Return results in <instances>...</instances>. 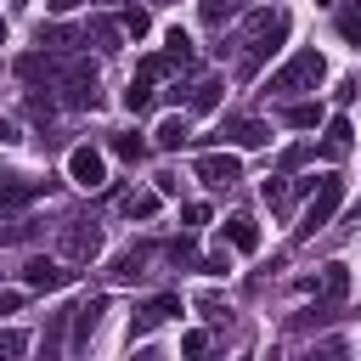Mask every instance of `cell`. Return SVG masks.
I'll return each instance as SVG.
<instances>
[{
    "label": "cell",
    "instance_id": "obj_23",
    "mask_svg": "<svg viewBox=\"0 0 361 361\" xmlns=\"http://www.w3.org/2000/svg\"><path fill=\"white\" fill-rule=\"evenodd\" d=\"M282 124H293V130H316V124H322V107H316V102H288V107H282Z\"/></svg>",
    "mask_w": 361,
    "mask_h": 361
},
{
    "label": "cell",
    "instance_id": "obj_44",
    "mask_svg": "<svg viewBox=\"0 0 361 361\" xmlns=\"http://www.w3.org/2000/svg\"><path fill=\"white\" fill-rule=\"evenodd\" d=\"M11 6H17V11H23V6H34V0H11Z\"/></svg>",
    "mask_w": 361,
    "mask_h": 361
},
{
    "label": "cell",
    "instance_id": "obj_32",
    "mask_svg": "<svg viewBox=\"0 0 361 361\" xmlns=\"http://www.w3.org/2000/svg\"><path fill=\"white\" fill-rule=\"evenodd\" d=\"M51 113H56L51 96H28V118H34V124H51Z\"/></svg>",
    "mask_w": 361,
    "mask_h": 361
},
{
    "label": "cell",
    "instance_id": "obj_5",
    "mask_svg": "<svg viewBox=\"0 0 361 361\" xmlns=\"http://www.w3.org/2000/svg\"><path fill=\"white\" fill-rule=\"evenodd\" d=\"M56 254H62L68 265H90V259L102 254V231H96L90 220H62V231H56Z\"/></svg>",
    "mask_w": 361,
    "mask_h": 361
},
{
    "label": "cell",
    "instance_id": "obj_40",
    "mask_svg": "<svg viewBox=\"0 0 361 361\" xmlns=\"http://www.w3.org/2000/svg\"><path fill=\"white\" fill-rule=\"evenodd\" d=\"M17 305H23V293H11V288H0V316H11Z\"/></svg>",
    "mask_w": 361,
    "mask_h": 361
},
{
    "label": "cell",
    "instance_id": "obj_45",
    "mask_svg": "<svg viewBox=\"0 0 361 361\" xmlns=\"http://www.w3.org/2000/svg\"><path fill=\"white\" fill-rule=\"evenodd\" d=\"M0 45H6V17H0Z\"/></svg>",
    "mask_w": 361,
    "mask_h": 361
},
{
    "label": "cell",
    "instance_id": "obj_8",
    "mask_svg": "<svg viewBox=\"0 0 361 361\" xmlns=\"http://www.w3.org/2000/svg\"><path fill=\"white\" fill-rule=\"evenodd\" d=\"M169 316H180V299H175V293H152V299H141V305H135V316H130V338L152 333V327H158V322H169Z\"/></svg>",
    "mask_w": 361,
    "mask_h": 361
},
{
    "label": "cell",
    "instance_id": "obj_7",
    "mask_svg": "<svg viewBox=\"0 0 361 361\" xmlns=\"http://www.w3.org/2000/svg\"><path fill=\"white\" fill-rule=\"evenodd\" d=\"M197 180L214 186V192H231V186L243 180V164H237L231 152H203V158H197Z\"/></svg>",
    "mask_w": 361,
    "mask_h": 361
},
{
    "label": "cell",
    "instance_id": "obj_6",
    "mask_svg": "<svg viewBox=\"0 0 361 361\" xmlns=\"http://www.w3.org/2000/svg\"><path fill=\"white\" fill-rule=\"evenodd\" d=\"M214 141H226V147H237V152H254V147L271 141V124H265V118H248V113H231V118H220Z\"/></svg>",
    "mask_w": 361,
    "mask_h": 361
},
{
    "label": "cell",
    "instance_id": "obj_17",
    "mask_svg": "<svg viewBox=\"0 0 361 361\" xmlns=\"http://www.w3.org/2000/svg\"><path fill=\"white\" fill-rule=\"evenodd\" d=\"M79 45H85V28H68V23L39 28V51H79Z\"/></svg>",
    "mask_w": 361,
    "mask_h": 361
},
{
    "label": "cell",
    "instance_id": "obj_21",
    "mask_svg": "<svg viewBox=\"0 0 361 361\" xmlns=\"http://www.w3.org/2000/svg\"><path fill=\"white\" fill-rule=\"evenodd\" d=\"M118 209H124L130 220H152V214H158V186H152V192H124Z\"/></svg>",
    "mask_w": 361,
    "mask_h": 361
},
{
    "label": "cell",
    "instance_id": "obj_16",
    "mask_svg": "<svg viewBox=\"0 0 361 361\" xmlns=\"http://www.w3.org/2000/svg\"><path fill=\"white\" fill-rule=\"evenodd\" d=\"M220 231H226V243H231L237 254H254V248H259V226H254L248 214H231V220H226Z\"/></svg>",
    "mask_w": 361,
    "mask_h": 361
},
{
    "label": "cell",
    "instance_id": "obj_35",
    "mask_svg": "<svg viewBox=\"0 0 361 361\" xmlns=\"http://www.w3.org/2000/svg\"><path fill=\"white\" fill-rule=\"evenodd\" d=\"M158 73H169V56H141L135 79H158Z\"/></svg>",
    "mask_w": 361,
    "mask_h": 361
},
{
    "label": "cell",
    "instance_id": "obj_31",
    "mask_svg": "<svg viewBox=\"0 0 361 361\" xmlns=\"http://www.w3.org/2000/svg\"><path fill=\"white\" fill-rule=\"evenodd\" d=\"M113 152H118L124 164H135V158L147 152V141H141V135H113Z\"/></svg>",
    "mask_w": 361,
    "mask_h": 361
},
{
    "label": "cell",
    "instance_id": "obj_29",
    "mask_svg": "<svg viewBox=\"0 0 361 361\" xmlns=\"http://www.w3.org/2000/svg\"><path fill=\"white\" fill-rule=\"evenodd\" d=\"M259 197H265V209H288V203H293V186H282V180H265V186H259Z\"/></svg>",
    "mask_w": 361,
    "mask_h": 361
},
{
    "label": "cell",
    "instance_id": "obj_20",
    "mask_svg": "<svg viewBox=\"0 0 361 361\" xmlns=\"http://www.w3.org/2000/svg\"><path fill=\"white\" fill-rule=\"evenodd\" d=\"M350 152V118H327V135H322V158H344Z\"/></svg>",
    "mask_w": 361,
    "mask_h": 361
},
{
    "label": "cell",
    "instance_id": "obj_41",
    "mask_svg": "<svg viewBox=\"0 0 361 361\" xmlns=\"http://www.w3.org/2000/svg\"><path fill=\"white\" fill-rule=\"evenodd\" d=\"M45 6H51L56 17H68V11H79V0H45Z\"/></svg>",
    "mask_w": 361,
    "mask_h": 361
},
{
    "label": "cell",
    "instance_id": "obj_12",
    "mask_svg": "<svg viewBox=\"0 0 361 361\" xmlns=\"http://www.w3.org/2000/svg\"><path fill=\"white\" fill-rule=\"evenodd\" d=\"M85 45H96V51H124V28H118V17H90V28H85Z\"/></svg>",
    "mask_w": 361,
    "mask_h": 361
},
{
    "label": "cell",
    "instance_id": "obj_43",
    "mask_svg": "<svg viewBox=\"0 0 361 361\" xmlns=\"http://www.w3.org/2000/svg\"><path fill=\"white\" fill-rule=\"evenodd\" d=\"M0 141H11V124H6V118H0Z\"/></svg>",
    "mask_w": 361,
    "mask_h": 361
},
{
    "label": "cell",
    "instance_id": "obj_14",
    "mask_svg": "<svg viewBox=\"0 0 361 361\" xmlns=\"http://www.w3.org/2000/svg\"><path fill=\"white\" fill-rule=\"evenodd\" d=\"M45 192H51V180H0V209H23Z\"/></svg>",
    "mask_w": 361,
    "mask_h": 361
},
{
    "label": "cell",
    "instance_id": "obj_39",
    "mask_svg": "<svg viewBox=\"0 0 361 361\" xmlns=\"http://www.w3.org/2000/svg\"><path fill=\"white\" fill-rule=\"evenodd\" d=\"M180 220H186V226H203V220H209V209H203V203H186V214H180Z\"/></svg>",
    "mask_w": 361,
    "mask_h": 361
},
{
    "label": "cell",
    "instance_id": "obj_22",
    "mask_svg": "<svg viewBox=\"0 0 361 361\" xmlns=\"http://www.w3.org/2000/svg\"><path fill=\"white\" fill-rule=\"evenodd\" d=\"M164 56H169V68H192V39H186V28H169V34H164Z\"/></svg>",
    "mask_w": 361,
    "mask_h": 361
},
{
    "label": "cell",
    "instance_id": "obj_13",
    "mask_svg": "<svg viewBox=\"0 0 361 361\" xmlns=\"http://www.w3.org/2000/svg\"><path fill=\"white\" fill-rule=\"evenodd\" d=\"M147 259H152V248L135 243V248H124V254L107 265V276H113V282H135V276H147Z\"/></svg>",
    "mask_w": 361,
    "mask_h": 361
},
{
    "label": "cell",
    "instance_id": "obj_37",
    "mask_svg": "<svg viewBox=\"0 0 361 361\" xmlns=\"http://www.w3.org/2000/svg\"><path fill=\"white\" fill-rule=\"evenodd\" d=\"M197 271H203V276H220V271H231V259H226V254H209V259H197Z\"/></svg>",
    "mask_w": 361,
    "mask_h": 361
},
{
    "label": "cell",
    "instance_id": "obj_2",
    "mask_svg": "<svg viewBox=\"0 0 361 361\" xmlns=\"http://www.w3.org/2000/svg\"><path fill=\"white\" fill-rule=\"evenodd\" d=\"M282 39H288V11L282 6H259V11H248L243 17V73H259V62L271 56V51H282Z\"/></svg>",
    "mask_w": 361,
    "mask_h": 361
},
{
    "label": "cell",
    "instance_id": "obj_26",
    "mask_svg": "<svg viewBox=\"0 0 361 361\" xmlns=\"http://www.w3.org/2000/svg\"><path fill=\"white\" fill-rule=\"evenodd\" d=\"M118 28H124L130 39H141V34L152 28V11H147V6H124V11H118Z\"/></svg>",
    "mask_w": 361,
    "mask_h": 361
},
{
    "label": "cell",
    "instance_id": "obj_28",
    "mask_svg": "<svg viewBox=\"0 0 361 361\" xmlns=\"http://www.w3.org/2000/svg\"><path fill=\"white\" fill-rule=\"evenodd\" d=\"M28 350V333L23 327H0V361H17Z\"/></svg>",
    "mask_w": 361,
    "mask_h": 361
},
{
    "label": "cell",
    "instance_id": "obj_30",
    "mask_svg": "<svg viewBox=\"0 0 361 361\" xmlns=\"http://www.w3.org/2000/svg\"><path fill=\"white\" fill-rule=\"evenodd\" d=\"M338 34H344L350 45H361V6H344V11H338Z\"/></svg>",
    "mask_w": 361,
    "mask_h": 361
},
{
    "label": "cell",
    "instance_id": "obj_36",
    "mask_svg": "<svg viewBox=\"0 0 361 361\" xmlns=\"http://www.w3.org/2000/svg\"><path fill=\"white\" fill-rule=\"evenodd\" d=\"M310 361H350V344H344V338H327L322 355H310Z\"/></svg>",
    "mask_w": 361,
    "mask_h": 361
},
{
    "label": "cell",
    "instance_id": "obj_27",
    "mask_svg": "<svg viewBox=\"0 0 361 361\" xmlns=\"http://www.w3.org/2000/svg\"><path fill=\"white\" fill-rule=\"evenodd\" d=\"M124 107H130V113H147V107H152V79H130Z\"/></svg>",
    "mask_w": 361,
    "mask_h": 361
},
{
    "label": "cell",
    "instance_id": "obj_34",
    "mask_svg": "<svg viewBox=\"0 0 361 361\" xmlns=\"http://www.w3.org/2000/svg\"><path fill=\"white\" fill-rule=\"evenodd\" d=\"M203 350H209V333H186V338H180V355H186V361H203Z\"/></svg>",
    "mask_w": 361,
    "mask_h": 361
},
{
    "label": "cell",
    "instance_id": "obj_25",
    "mask_svg": "<svg viewBox=\"0 0 361 361\" xmlns=\"http://www.w3.org/2000/svg\"><path fill=\"white\" fill-rule=\"evenodd\" d=\"M322 293H327V299H344V293H350V265H338V259L322 265Z\"/></svg>",
    "mask_w": 361,
    "mask_h": 361
},
{
    "label": "cell",
    "instance_id": "obj_42",
    "mask_svg": "<svg viewBox=\"0 0 361 361\" xmlns=\"http://www.w3.org/2000/svg\"><path fill=\"white\" fill-rule=\"evenodd\" d=\"M130 361H164V355H158V350H135Z\"/></svg>",
    "mask_w": 361,
    "mask_h": 361
},
{
    "label": "cell",
    "instance_id": "obj_33",
    "mask_svg": "<svg viewBox=\"0 0 361 361\" xmlns=\"http://www.w3.org/2000/svg\"><path fill=\"white\" fill-rule=\"evenodd\" d=\"M169 259H175V265H197V248H192V237H175V243H169Z\"/></svg>",
    "mask_w": 361,
    "mask_h": 361
},
{
    "label": "cell",
    "instance_id": "obj_11",
    "mask_svg": "<svg viewBox=\"0 0 361 361\" xmlns=\"http://www.w3.org/2000/svg\"><path fill=\"white\" fill-rule=\"evenodd\" d=\"M102 310H107V299H102V293L68 310V322H73V350H85V344H90V333H96V322H102Z\"/></svg>",
    "mask_w": 361,
    "mask_h": 361
},
{
    "label": "cell",
    "instance_id": "obj_38",
    "mask_svg": "<svg viewBox=\"0 0 361 361\" xmlns=\"http://www.w3.org/2000/svg\"><path fill=\"white\" fill-rule=\"evenodd\" d=\"M305 158H310V147H288V152H282V169H299Z\"/></svg>",
    "mask_w": 361,
    "mask_h": 361
},
{
    "label": "cell",
    "instance_id": "obj_10",
    "mask_svg": "<svg viewBox=\"0 0 361 361\" xmlns=\"http://www.w3.org/2000/svg\"><path fill=\"white\" fill-rule=\"evenodd\" d=\"M102 175H107V164H102L96 147H73V152H68V180H79V186H102Z\"/></svg>",
    "mask_w": 361,
    "mask_h": 361
},
{
    "label": "cell",
    "instance_id": "obj_9",
    "mask_svg": "<svg viewBox=\"0 0 361 361\" xmlns=\"http://www.w3.org/2000/svg\"><path fill=\"white\" fill-rule=\"evenodd\" d=\"M23 282H28L34 293H56V288L73 282V271H68V259H28V265H23Z\"/></svg>",
    "mask_w": 361,
    "mask_h": 361
},
{
    "label": "cell",
    "instance_id": "obj_19",
    "mask_svg": "<svg viewBox=\"0 0 361 361\" xmlns=\"http://www.w3.org/2000/svg\"><path fill=\"white\" fill-rule=\"evenodd\" d=\"M152 135H158V147H164V152H175V147H186V141H192V124H186V113H169Z\"/></svg>",
    "mask_w": 361,
    "mask_h": 361
},
{
    "label": "cell",
    "instance_id": "obj_18",
    "mask_svg": "<svg viewBox=\"0 0 361 361\" xmlns=\"http://www.w3.org/2000/svg\"><path fill=\"white\" fill-rule=\"evenodd\" d=\"M62 333H68V310L45 316V333H39V361H62Z\"/></svg>",
    "mask_w": 361,
    "mask_h": 361
},
{
    "label": "cell",
    "instance_id": "obj_3",
    "mask_svg": "<svg viewBox=\"0 0 361 361\" xmlns=\"http://www.w3.org/2000/svg\"><path fill=\"white\" fill-rule=\"evenodd\" d=\"M327 79V56L316 51V45H299L276 73H271V85H265V96H276V102H299L305 90H316Z\"/></svg>",
    "mask_w": 361,
    "mask_h": 361
},
{
    "label": "cell",
    "instance_id": "obj_24",
    "mask_svg": "<svg viewBox=\"0 0 361 361\" xmlns=\"http://www.w3.org/2000/svg\"><path fill=\"white\" fill-rule=\"evenodd\" d=\"M231 17H243V0H203V23L209 28H226Z\"/></svg>",
    "mask_w": 361,
    "mask_h": 361
},
{
    "label": "cell",
    "instance_id": "obj_15",
    "mask_svg": "<svg viewBox=\"0 0 361 361\" xmlns=\"http://www.w3.org/2000/svg\"><path fill=\"white\" fill-rule=\"evenodd\" d=\"M220 90H226L220 79H197V85H186L180 102H186V113H214L220 107Z\"/></svg>",
    "mask_w": 361,
    "mask_h": 361
},
{
    "label": "cell",
    "instance_id": "obj_1",
    "mask_svg": "<svg viewBox=\"0 0 361 361\" xmlns=\"http://www.w3.org/2000/svg\"><path fill=\"white\" fill-rule=\"evenodd\" d=\"M17 79L51 90V102H62V107H96L102 102L96 62L79 51H28V56H17Z\"/></svg>",
    "mask_w": 361,
    "mask_h": 361
},
{
    "label": "cell",
    "instance_id": "obj_4",
    "mask_svg": "<svg viewBox=\"0 0 361 361\" xmlns=\"http://www.w3.org/2000/svg\"><path fill=\"white\" fill-rule=\"evenodd\" d=\"M338 203H344V180H338V175H316V186H310V203H305V214H299L293 237L305 243V237H316L322 226H333Z\"/></svg>",
    "mask_w": 361,
    "mask_h": 361
}]
</instances>
